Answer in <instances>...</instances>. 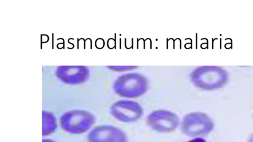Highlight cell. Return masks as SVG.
I'll return each mask as SVG.
<instances>
[{"label": "cell", "instance_id": "cell-3", "mask_svg": "<svg viewBox=\"0 0 253 142\" xmlns=\"http://www.w3.org/2000/svg\"><path fill=\"white\" fill-rule=\"evenodd\" d=\"M178 117L171 112L157 110L149 114L147 125L153 130L160 133H169L175 131L179 125Z\"/></svg>", "mask_w": 253, "mask_h": 142}, {"label": "cell", "instance_id": "cell-5", "mask_svg": "<svg viewBox=\"0 0 253 142\" xmlns=\"http://www.w3.org/2000/svg\"><path fill=\"white\" fill-rule=\"evenodd\" d=\"M111 114L117 120L124 123H132L138 120L142 115V110L135 103L122 101L112 107Z\"/></svg>", "mask_w": 253, "mask_h": 142}, {"label": "cell", "instance_id": "cell-2", "mask_svg": "<svg viewBox=\"0 0 253 142\" xmlns=\"http://www.w3.org/2000/svg\"><path fill=\"white\" fill-rule=\"evenodd\" d=\"M95 122V118L92 114L78 110L63 114L59 119V125L66 133L80 135L89 131Z\"/></svg>", "mask_w": 253, "mask_h": 142}, {"label": "cell", "instance_id": "cell-7", "mask_svg": "<svg viewBox=\"0 0 253 142\" xmlns=\"http://www.w3.org/2000/svg\"><path fill=\"white\" fill-rule=\"evenodd\" d=\"M186 142H207L206 140L202 137L192 138V140Z\"/></svg>", "mask_w": 253, "mask_h": 142}, {"label": "cell", "instance_id": "cell-8", "mask_svg": "<svg viewBox=\"0 0 253 142\" xmlns=\"http://www.w3.org/2000/svg\"><path fill=\"white\" fill-rule=\"evenodd\" d=\"M247 142H253V134H251L248 137Z\"/></svg>", "mask_w": 253, "mask_h": 142}, {"label": "cell", "instance_id": "cell-9", "mask_svg": "<svg viewBox=\"0 0 253 142\" xmlns=\"http://www.w3.org/2000/svg\"><path fill=\"white\" fill-rule=\"evenodd\" d=\"M42 142H56L53 140L50 139H43Z\"/></svg>", "mask_w": 253, "mask_h": 142}, {"label": "cell", "instance_id": "cell-1", "mask_svg": "<svg viewBox=\"0 0 253 142\" xmlns=\"http://www.w3.org/2000/svg\"><path fill=\"white\" fill-rule=\"evenodd\" d=\"M212 119L203 112H193L186 115L180 123L182 133L188 137L195 138L209 135L214 129Z\"/></svg>", "mask_w": 253, "mask_h": 142}, {"label": "cell", "instance_id": "cell-4", "mask_svg": "<svg viewBox=\"0 0 253 142\" xmlns=\"http://www.w3.org/2000/svg\"><path fill=\"white\" fill-rule=\"evenodd\" d=\"M87 142H128L126 134L113 125H100L91 129L86 137Z\"/></svg>", "mask_w": 253, "mask_h": 142}, {"label": "cell", "instance_id": "cell-6", "mask_svg": "<svg viewBox=\"0 0 253 142\" xmlns=\"http://www.w3.org/2000/svg\"><path fill=\"white\" fill-rule=\"evenodd\" d=\"M42 135L46 137L54 133L57 128V122L54 115L46 111L42 113Z\"/></svg>", "mask_w": 253, "mask_h": 142}]
</instances>
